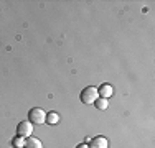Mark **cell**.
I'll return each mask as SVG.
<instances>
[{"mask_svg": "<svg viewBox=\"0 0 155 148\" xmlns=\"http://www.w3.org/2000/svg\"><path fill=\"white\" fill-rule=\"evenodd\" d=\"M81 102L83 104H94L96 102V99L99 97V94H97V89L93 87V86H87V87H84L83 91H81Z\"/></svg>", "mask_w": 155, "mask_h": 148, "instance_id": "6da1fadb", "label": "cell"}, {"mask_svg": "<svg viewBox=\"0 0 155 148\" xmlns=\"http://www.w3.org/2000/svg\"><path fill=\"white\" fill-rule=\"evenodd\" d=\"M46 120V114L43 109H40V107H33V109L28 112V122H31V124H45Z\"/></svg>", "mask_w": 155, "mask_h": 148, "instance_id": "7a4b0ae2", "label": "cell"}, {"mask_svg": "<svg viewBox=\"0 0 155 148\" xmlns=\"http://www.w3.org/2000/svg\"><path fill=\"white\" fill-rule=\"evenodd\" d=\"M33 133V124L31 122H20L17 127V137H20V138H28V137H31Z\"/></svg>", "mask_w": 155, "mask_h": 148, "instance_id": "3957f363", "label": "cell"}, {"mask_svg": "<svg viewBox=\"0 0 155 148\" xmlns=\"http://www.w3.org/2000/svg\"><path fill=\"white\" fill-rule=\"evenodd\" d=\"M87 146H89V148H107L109 146V142L104 138V137L97 135V137H94V138L91 140Z\"/></svg>", "mask_w": 155, "mask_h": 148, "instance_id": "277c9868", "label": "cell"}, {"mask_svg": "<svg viewBox=\"0 0 155 148\" xmlns=\"http://www.w3.org/2000/svg\"><path fill=\"white\" fill-rule=\"evenodd\" d=\"M97 94L101 95L102 99H109L110 95L114 94V89H112V86H109V84H102V86L97 89Z\"/></svg>", "mask_w": 155, "mask_h": 148, "instance_id": "5b68a950", "label": "cell"}, {"mask_svg": "<svg viewBox=\"0 0 155 148\" xmlns=\"http://www.w3.org/2000/svg\"><path fill=\"white\" fill-rule=\"evenodd\" d=\"M23 148H43L41 142H40L38 138H35V137H28L27 142H25Z\"/></svg>", "mask_w": 155, "mask_h": 148, "instance_id": "8992f818", "label": "cell"}, {"mask_svg": "<svg viewBox=\"0 0 155 148\" xmlns=\"http://www.w3.org/2000/svg\"><path fill=\"white\" fill-rule=\"evenodd\" d=\"M46 124H50V125H54V124H58L60 122V115H58L56 112H50V114H46Z\"/></svg>", "mask_w": 155, "mask_h": 148, "instance_id": "52a82bcc", "label": "cell"}, {"mask_svg": "<svg viewBox=\"0 0 155 148\" xmlns=\"http://www.w3.org/2000/svg\"><path fill=\"white\" fill-rule=\"evenodd\" d=\"M94 105L97 107L99 110H106L107 109V99H102V97H97L94 102Z\"/></svg>", "mask_w": 155, "mask_h": 148, "instance_id": "ba28073f", "label": "cell"}, {"mask_svg": "<svg viewBox=\"0 0 155 148\" xmlns=\"http://www.w3.org/2000/svg\"><path fill=\"white\" fill-rule=\"evenodd\" d=\"M12 145H13V148H23L25 142H23V138L17 137V138H13V140H12Z\"/></svg>", "mask_w": 155, "mask_h": 148, "instance_id": "9c48e42d", "label": "cell"}, {"mask_svg": "<svg viewBox=\"0 0 155 148\" xmlns=\"http://www.w3.org/2000/svg\"><path fill=\"white\" fill-rule=\"evenodd\" d=\"M76 148H89V146H87V145H78Z\"/></svg>", "mask_w": 155, "mask_h": 148, "instance_id": "30bf717a", "label": "cell"}]
</instances>
